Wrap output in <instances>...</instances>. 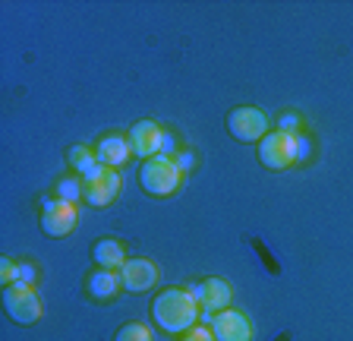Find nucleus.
<instances>
[{"label": "nucleus", "mask_w": 353, "mask_h": 341, "mask_svg": "<svg viewBox=\"0 0 353 341\" xmlns=\"http://www.w3.org/2000/svg\"><path fill=\"white\" fill-rule=\"evenodd\" d=\"M176 152V139H174V133H164V146H161V155H174Z\"/></svg>", "instance_id": "nucleus-22"}, {"label": "nucleus", "mask_w": 353, "mask_h": 341, "mask_svg": "<svg viewBox=\"0 0 353 341\" xmlns=\"http://www.w3.org/2000/svg\"><path fill=\"white\" fill-rule=\"evenodd\" d=\"M180 177H183V170L168 155H154L139 164V186L148 196H170L180 186Z\"/></svg>", "instance_id": "nucleus-3"}, {"label": "nucleus", "mask_w": 353, "mask_h": 341, "mask_svg": "<svg viewBox=\"0 0 353 341\" xmlns=\"http://www.w3.org/2000/svg\"><path fill=\"white\" fill-rule=\"evenodd\" d=\"M66 162H70V168L76 170V177H88V174L98 168L95 152H92V148H85V146H73V148H70V152H66Z\"/></svg>", "instance_id": "nucleus-15"}, {"label": "nucleus", "mask_w": 353, "mask_h": 341, "mask_svg": "<svg viewBox=\"0 0 353 341\" xmlns=\"http://www.w3.org/2000/svg\"><path fill=\"white\" fill-rule=\"evenodd\" d=\"M114 341H152V329L145 322H126L120 326V332L114 335Z\"/></svg>", "instance_id": "nucleus-17"}, {"label": "nucleus", "mask_w": 353, "mask_h": 341, "mask_svg": "<svg viewBox=\"0 0 353 341\" xmlns=\"http://www.w3.org/2000/svg\"><path fill=\"white\" fill-rule=\"evenodd\" d=\"M278 133H287V136H296L300 133V117L296 114H284L278 124Z\"/></svg>", "instance_id": "nucleus-19"}, {"label": "nucleus", "mask_w": 353, "mask_h": 341, "mask_svg": "<svg viewBox=\"0 0 353 341\" xmlns=\"http://www.w3.org/2000/svg\"><path fill=\"white\" fill-rule=\"evenodd\" d=\"M19 282L22 284H32V282H35V266H32L29 260L19 262Z\"/></svg>", "instance_id": "nucleus-21"}, {"label": "nucleus", "mask_w": 353, "mask_h": 341, "mask_svg": "<svg viewBox=\"0 0 353 341\" xmlns=\"http://www.w3.org/2000/svg\"><path fill=\"white\" fill-rule=\"evenodd\" d=\"M79 222V208L66 199H48L41 208V231L48 237H66Z\"/></svg>", "instance_id": "nucleus-8"}, {"label": "nucleus", "mask_w": 353, "mask_h": 341, "mask_svg": "<svg viewBox=\"0 0 353 341\" xmlns=\"http://www.w3.org/2000/svg\"><path fill=\"white\" fill-rule=\"evenodd\" d=\"M174 162H176V168H180V170L192 168V152H183V155H176V158H174Z\"/></svg>", "instance_id": "nucleus-23"}, {"label": "nucleus", "mask_w": 353, "mask_h": 341, "mask_svg": "<svg viewBox=\"0 0 353 341\" xmlns=\"http://www.w3.org/2000/svg\"><path fill=\"white\" fill-rule=\"evenodd\" d=\"M130 152H132L130 136H120V133H108L104 139H98V146H95L98 164H104V168H114V170H117L120 164H126Z\"/></svg>", "instance_id": "nucleus-12"}, {"label": "nucleus", "mask_w": 353, "mask_h": 341, "mask_svg": "<svg viewBox=\"0 0 353 341\" xmlns=\"http://www.w3.org/2000/svg\"><path fill=\"white\" fill-rule=\"evenodd\" d=\"M180 341H214V335H212V329H205V326H192L190 332H183Z\"/></svg>", "instance_id": "nucleus-20"}, {"label": "nucleus", "mask_w": 353, "mask_h": 341, "mask_svg": "<svg viewBox=\"0 0 353 341\" xmlns=\"http://www.w3.org/2000/svg\"><path fill=\"white\" fill-rule=\"evenodd\" d=\"M309 155V142L303 133L287 136V133H268L262 142H259V158L268 170H284L290 164H296L300 158Z\"/></svg>", "instance_id": "nucleus-2"}, {"label": "nucleus", "mask_w": 353, "mask_h": 341, "mask_svg": "<svg viewBox=\"0 0 353 341\" xmlns=\"http://www.w3.org/2000/svg\"><path fill=\"white\" fill-rule=\"evenodd\" d=\"M3 310L19 326H35L38 319H41V300H38L32 284L16 282L10 288H3Z\"/></svg>", "instance_id": "nucleus-4"}, {"label": "nucleus", "mask_w": 353, "mask_h": 341, "mask_svg": "<svg viewBox=\"0 0 353 341\" xmlns=\"http://www.w3.org/2000/svg\"><path fill=\"white\" fill-rule=\"evenodd\" d=\"M164 126H158L154 120H136L130 126V146H132V155H139L142 162L148 158L161 155V146H164Z\"/></svg>", "instance_id": "nucleus-10"}, {"label": "nucleus", "mask_w": 353, "mask_h": 341, "mask_svg": "<svg viewBox=\"0 0 353 341\" xmlns=\"http://www.w3.org/2000/svg\"><path fill=\"white\" fill-rule=\"evenodd\" d=\"M228 130L234 139L240 142H262L265 136H268V117H265V111H259V108H250V104H243V108H234V111L228 114Z\"/></svg>", "instance_id": "nucleus-6"}, {"label": "nucleus", "mask_w": 353, "mask_h": 341, "mask_svg": "<svg viewBox=\"0 0 353 341\" xmlns=\"http://www.w3.org/2000/svg\"><path fill=\"white\" fill-rule=\"evenodd\" d=\"M158 266L152 260H142V256H132L120 266V282H123V291L130 294H145L158 284Z\"/></svg>", "instance_id": "nucleus-9"}, {"label": "nucleus", "mask_w": 353, "mask_h": 341, "mask_svg": "<svg viewBox=\"0 0 353 341\" xmlns=\"http://www.w3.org/2000/svg\"><path fill=\"white\" fill-rule=\"evenodd\" d=\"M82 180H85V202L88 206L104 208L117 199V193H120V174L114 168H104V164H98V168Z\"/></svg>", "instance_id": "nucleus-7"}, {"label": "nucleus", "mask_w": 353, "mask_h": 341, "mask_svg": "<svg viewBox=\"0 0 353 341\" xmlns=\"http://www.w3.org/2000/svg\"><path fill=\"white\" fill-rule=\"evenodd\" d=\"M190 291H192V297H196V304H199V319H205V322H212L214 313L228 310L230 297H234V288H230L228 282H221V278L196 282V284H190Z\"/></svg>", "instance_id": "nucleus-5"}, {"label": "nucleus", "mask_w": 353, "mask_h": 341, "mask_svg": "<svg viewBox=\"0 0 353 341\" xmlns=\"http://www.w3.org/2000/svg\"><path fill=\"white\" fill-rule=\"evenodd\" d=\"M0 282H3V288H10V284L19 282V262L0 260Z\"/></svg>", "instance_id": "nucleus-18"}, {"label": "nucleus", "mask_w": 353, "mask_h": 341, "mask_svg": "<svg viewBox=\"0 0 353 341\" xmlns=\"http://www.w3.org/2000/svg\"><path fill=\"white\" fill-rule=\"evenodd\" d=\"M120 288H123V282H120V272H114V269H95L85 278V291L95 300H114Z\"/></svg>", "instance_id": "nucleus-13"}, {"label": "nucleus", "mask_w": 353, "mask_h": 341, "mask_svg": "<svg viewBox=\"0 0 353 341\" xmlns=\"http://www.w3.org/2000/svg\"><path fill=\"white\" fill-rule=\"evenodd\" d=\"M92 260H95L98 269H114V272H120V266L126 262V250L120 240L101 237V240H95V246H92Z\"/></svg>", "instance_id": "nucleus-14"}, {"label": "nucleus", "mask_w": 353, "mask_h": 341, "mask_svg": "<svg viewBox=\"0 0 353 341\" xmlns=\"http://www.w3.org/2000/svg\"><path fill=\"white\" fill-rule=\"evenodd\" d=\"M57 199H66V202H79L85 199V180L82 177H60L57 180Z\"/></svg>", "instance_id": "nucleus-16"}, {"label": "nucleus", "mask_w": 353, "mask_h": 341, "mask_svg": "<svg viewBox=\"0 0 353 341\" xmlns=\"http://www.w3.org/2000/svg\"><path fill=\"white\" fill-rule=\"evenodd\" d=\"M152 319L154 326L164 329L170 335H183L196 326L199 319V304L190 288H164L154 294L152 300Z\"/></svg>", "instance_id": "nucleus-1"}, {"label": "nucleus", "mask_w": 353, "mask_h": 341, "mask_svg": "<svg viewBox=\"0 0 353 341\" xmlns=\"http://www.w3.org/2000/svg\"><path fill=\"white\" fill-rule=\"evenodd\" d=\"M212 335L214 341H250L252 338V326L250 319L243 316L240 310H221L212 319Z\"/></svg>", "instance_id": "nucleus-11"}]
</instances>
